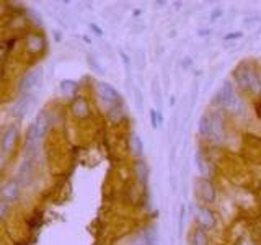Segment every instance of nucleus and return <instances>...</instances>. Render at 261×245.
Returning <instances> with one entry per match:
<instances>
[{"label": "nucleus", "mask_w": 261, "mask_h": 245, "mask_svg": "<svg viewBox=\"0 0 261 245\" xmlns=\"http://www.w3.org/2000/svg\"><path fill=\"white\" fill-rule=\"evenodd\" d=\"M28 105H30V103H28V100H25V98H22L20 101H18V105L13 108V111H15V115H18V116H23L25 115V111L28 110Z\"/></svg>", "instance_id": "17"}, {"label": "nucleus", "mask_w": 261, "mask_h": 245, "mask_svg": "<svg viewBox=\"0 0 261 245\" xmlns=\"http://www.w3.org/2000/svg\"><path fill=\"white\" fill-rule=\"evenodd\" d=\"M28 49H30L31 52H40L44 49L46 43H44V38L40 36V34H31L30 38H28V43H26Z\"/></svg>", "instance_id": "8"}, {"label": "nucleus", "mask_w": 261, "mask_h": 245, "mask_svg": "<svg viewBox=\"0 0 261 245\" xmlns=\"http://www.w3.org/2000/svg\"><path fill=\"white\" fill-rule=\"evenodd\" d=\"M91 28L95 29L96 34H103V31H101V28H98V26H96V24H91Z\"/></svg>", "instance_id": "20"}, {"label": "nucleus", "mask_w": 261, "mask_h": 245, "mask_svg": "<svg viewBox=\"0 0 261 245\" xmlns=\"http://www.w3.org/2000/svg\"><path fill=\"white\" fill-rule=\"evenodd\" d=\"M197 186H199V196L202 198V201H206V203H212L216 198V190H214V186H212L211 181L199 180L197 181Z\"/></svg>", "instance_id": "7"}, {"label": "nucleus", "mask_w": 261, "mask_h": 245, "mask_svg": "<svg viewBox=\"0 0 261 245\" xmlns=\"http://www.w3.org/2000/svg\"><path fill=\"white\" fill-rule=\"evenodd\" d=\"M72 113L79 118H85L88 115V103H87L84 98H77L74 101V105H72Z\"/></svg>", "instance_id": "10"}, {"label": "nucleus", "mask_w": 261, "mask_h": 245, "mask_svg": "<svg viewBox=\"0 0 261 245\" xmlns=\"http://www.w3.org/2000/svg\"><path fill=\"white\" fill-rule=\"evenodd\" d=\"M199 220H201V227H212V225L216 224L214 218H212V214L207 209H201Z\"/></svg>", "instance_id": "13"}, {"label": "nucleus", "mask_w": 261, "mask_h": 245, "mask_svg": "<svg viewBox=\"0 0 261 245\" xmlns=\"http://www.w3.org/2000/svg\"><path fill=\"white\" fill-rule=\"evenodd\" d=\"M235 78L239 82V85L243 90L250 93H260L261 92V78L258 72L250 66H240L235 71Z\"/></svg>", "instance_id": "1"}, {"label": "nucleus", "mask_w": 261, "mask_h": 245, "mask_svg": "<svg viewBox=\"0 0 261 245\" xmlns=\"http://www.w3.org/2000/svg\"><path fill=\"white\" fill-rule=\"evenodd\" d=\"M7 213H8V204L3 203V201H0V220L5 218Z\"/></svg>", "instance_id": "18"}, {"label": "nucleus", "mask_w": 261, "mask_h": 245, "mask_svg": "<svg viewBox=\"0 0 261 245\" xmlns=\"http://www.w3.org/2000/svg\"><path fill=\"white\" fill-rule=\"evenodd\" d=\"M256 110H258V116L261 118V103H260V105H258V108H256Z\"/></svg>", "instance_id": "21"}, {"label": "nucleus", "mask_w": 261, "mask_h": 245, "mask_svg": "<svg viewBox=\"0 0 261 245\" xmlns=\"http://www.w3.org/2000/svg\"><path fill=\"white\" fill-rule=\"evenodd\" d=\"M199 132L204 137H211L214 134V122L209 116H202L199 120Z\"/></svg>", "instance_id": "9"}, {"label": "nucleus", "mask_w": 261, "mask_h": 245, "mask_svg": "<svg viewBox=\"0 0 261 245\" xmlns=\"http://www.w3.org/2000/svg\"><path fill=\"white\" fill-rule=\"evenodd\" d=\"M144 239H146L147 245H157L158 242V234H157V229L151 225V227L146 229V232H144Z\"/></svg>", "instance_id": "14"}, {"label": "nucleus", "mask_w": 261, "mask_h": 245, "mask_svg": "<svg viewBox=\"0 0 261 245\" xmlns=\"http://www.w3.org/2000/svg\"><path fill=\"white\" fill-rule=\"evenodd\" d=\"M43 75H44V74H43V67L30 69V71L25 74V77L20 80V90L23 93H28V92H31L33 88L40 87L43 82Z\"/></svg>", "instance_id": "3"}, {"label": "nucleus", "mask_w": 261, "mask_h": 245, "mask_svg": "<svg viewBox=\"0 0 261 245\" xmlns=\"http://www.w3.org/2000/svg\"><path fill=\"white\" fill-rule=\"evenodd\" d=\"M96 88H98V93H100L101 100H103L105 103L113 105V106L119 105V103H121V95L113 85H109V83H106V82H98Z\"/></svg>", "instance_id": "4"}, {"label": "nucleus", "mask_w": 261, "mask_h": 245, "mask_svg": "<svg viewBox=\"0 0 261 245\" xmlns=\"http://www.w3.org/2000/svg\"><path fill=\"white\" fill-rule=\"evenodd\" d=\"M151 121H152V126H153V127L158 126V122H157V111H155V110L151 111Z\"/></svg>", "instance_id": "19"}, {"label": "nucleus", "mask_w": 261, "mask_h": 245, "mask_svg": "<svg viewBox=\"0 0 261 245\" xmlns=\"http://www.w3.org/2000/svg\"><path fill=\"white\" fill-rule=\"evenodd\" d=\"M136 176H137V180L141 181V183H146V181H147V176H149V167H147L146 162L139 160L137 164H136Z\"/></svg>", "instance_id": "11"}, {"label": "nucleus", "mask_w": 261, "mask_h": 245, "mask_svg": "<svg viewBox=\"0 0 261 245\" xmlns=\"http://www.w3.org/2000/svg\"><path fill=\"white\" fill-rule=\"evenodd\" d=\"M0 196H2L3 203H13V201L18 199L20 196V183L17 180H8L5 185L0 190Z\"/></svg>", "instance_id": "5"}, {"label": "nucleus", "mask_w": 261, "mask_h": 245, "mask_svg": "<svg viewBox=\"0 0 261 245\" xmlns=\"http://www.w3.org/2000/svg\"><path fill=\"white\" fill-rule=\"evenodd\" d=\"M130 150H132L136 155H141L144 150V144L137 134H132V137H130Z\"/></svg>", "instance_id": "15"}, {"label": "nucleus", "mask_w": 261, "mask_h": 245, "mask_svg": "<svg viewBox=\"0 0 261 245\" xmlns=\"http://www.w3.org/2000/svg\"><path fill=\"white\" fill-rule=\"evenodd\" d=\"M75 85L77 83L72 82V80H62L61 82V92L64 93V95H69L70 92L75 90Z\"/></svg>", "instance_id": "16"}, {"label": "nucleus", "mask_w": 261, "mask_h": 245, "mask_svg": "<svg viewBox=\"0 0 261 245\" xmlns=\"http://www.w3.org/2000/svg\"><path fill=\"white\" fill-rule=\"evenodd\" d=\"M193 245H207V235L204 227H196V230L193 232Z\"/></svg>", "instance_id": "12"}, {"label": "nucleus", "mask_w": 261, "mask_h": 245, "mask_svg": "<svg viewBox=\"0 0 261 245\" xmlns=\"http://www.w3.org/2000/svg\"><path fill=\"white\" fill-rule=\"evenodd\" d=\"M18 129L15 126L8 127V129L3 132L2 136V142H0V147H2L3 152H12L13 147H15V144L18 142Z\"/></svg>", "instance_id": "6"}, {"label": "nucleus", "mask_w": 261, "mask_h": 245, "mask_svg": "<svg viewBox=\"0 0 261 245\" xmlns=\"http://www.w3.org/2000/svg\"><path fill=\"white\" fill-rule=\"evenodd\" d=\"M216 101H217V105L234 110V113L235 111L240 113L243 110V105H241L240 98L235 95L234 87H232L230 82H224V85L219 88V92H217V95H216Z\"/></svg>", "instance_id": "2"}]
</instances>
